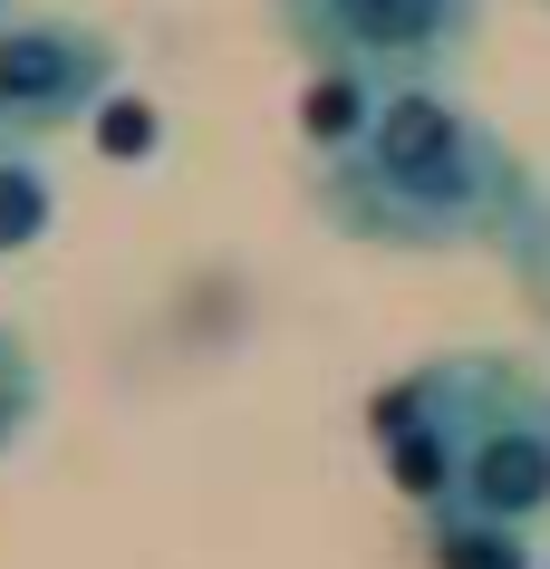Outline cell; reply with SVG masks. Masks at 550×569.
<instances>
[{"instance_id": "1", "label": "cell", "mask_w": 550, "mask_h": 569, "mask_svg": "<svg viewBox=\"0 0 550 569\" xmlns=\"http://www.w3.org/2000/svg\"><path fill=\"white\" fill-rule=\"evenodd\" d=\"M309 193L367 251H463L502 241L531 203V164L444 78L367 88L329 146H309Z\"/></svg>"}, {"instance_id": "10", "label": "cell", "mask_w": 550, "mask_h": 569, "mask_svg": "<svg viewBox=\"0 0 550 569\" xmlns=\"http://www.w3.org/2000/svg\"><path fill=\"white\" fill-rule=\"evenodd\" d=\"M0 20H10V0H0Z\"/></svg>"}, {"instance_id": "3", "label": "cell", "mask_w": 550, "mask_h": 569, "mask_svg": "<svg viewBox=\"0 0 550 569\" xmlns=\"http://www.w3.org/2000/svg\"><path fill=\"white\" fill-rule=\"evenodd\" d=\"M271 30L319 78L426 88V78H454L463 49L483 39V0H271Z\"/></svg>"}, {"instance_id": "7", "label": "cell", "mask_w": 550, "mask_h": 569, "mask_svg": "<svg viewBox=\"0 0 550 569\" xmlns=\"http://www.w3.org/2000/svg\"><path fill=\"white\" fill-rule=\"evenodd\" d=\"M39 425V358L20 348V329H0V453Z\"/></svg>"}, {"instance_id": "6", "label": "cell", "mask_w": 550, "mask_h": 569, "mask_svg": "<svg viewBox=\"0 0 550 569\" xmlns=\"http://www.w3.org/2000/svg\"><path fill=\"white\" fill-rule=\"evenodd\" d=\"M49 212H59L49 174H39L20 146H0V251H30V241L49 232Z\"/></svg>"}, {"instance_id": "5", "label": "cell", "mask_w": 550, "mask_h": 569, "mask_svg": "<svg viewBox=\"0 0 550 569\" xmlns=\"http://www.w3.org/2000/svg\"><path fill=\"white\" fill-rule=\"evenodd\" d=\"M426 569H541L521 521H483V511H426Z\"/></svg>"}, {"instance_id": "2", "label": "cell", "mask_w": 550, "mask_h": 569, "mask_svg": "<svg viewBox=\"0 0 550 569\" xmlns=\"http://www.w3.org/2000/svg\"><path fill=\"white\" fill-rule=\"evenodd\" d=\"M367 435L416 511H483L521 531L550 511V387L502 348L406 367L367 406Z\"/></svg>"}, {"instance_id": "8", "label": "cell", "mask_w": 550, "mask_h": 569, "mask_svg": "<svg viewBox=\"0 0 550 569\" xmlns=\"http://www.w3.org/2000/svg\"><path fill=\"white\" fill-rule=\"evenodd\" d=\"M154 136H164V117H154V107H146L136 88H117L107 107H97V146L117 154V164H146V154H154Z\"/></svg>"}, {"instance_id": "4", "label": "cell", "mask_w": 550, "mask_h": 569, "mask_svg": "<svg viewBox=\"0 0 550 569\" xmlns=\"http://www.w3.org/2000/svg\"><path fill=\"white\" fill-rule=\"evenodd\" d=\"M107 97H117V39L97 20H78V10L0 20V146L97 126Z\"/></svg>"}, {"instance_id": "9", "label": "cell", "mask_w": 550, "mask_h": 569, "mask_svg": "<svg viewBox=\"0 0 550 569\" xmlns=\"http://www.w3.org/2000/svg\"><path fill=\"white\" fill-rule=\"evenodd\" d=\"M502 251H512V270H521V290L550 309V193L531 183V203H521V222L502 232Z\"/></svg>"}]
</instances>
